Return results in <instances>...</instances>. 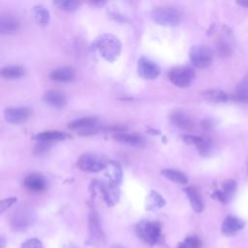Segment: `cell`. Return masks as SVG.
<instances>
[{
  "label": "cell",
  "mask_w": 248,
  "mask_h": 248,
  "mask_svg": "<svg viewBox=\"0 0 248 248\" xmlns=\"http://www.w3.org/2000/svg\"><path fill=\"white\" fill-rule=\"evenodd\" d=\"M92 47L103 59L108 62H113L120 55L122 45L117 37L106 33L98 36L94 40Z\"/></svg>",
  "instance_id": "obj_1"
},
{
  "label": "cell",
  "mask_w": 248,
  "mask_h": 248,
  "mask_svg": "<svg viewBox=\"0 0 248 248\" xmlns=\"http://www.w3.org/2000/svg\"><path fill=\"white\" fill-rule=\"evenodd\" d=\"M152 19L159 25L163 26H177L181 21L180 12L171 6L156 7L151 13Z\"/></svg>",
  "instance_id": "obj_2"
},
{
  "label": "cell",
  "mask_w": 248,
  "mask_h": 248,
  "mask_svg": "<svg viewBox=\"0 0 248 248\" xmlns=\"http://www.w3.org/2000/svg\"><path fill=\"white\" fill-rule=\"evenodd\" d=\"M191 63L200 69L207 68L213 60V51L206 45L193 46L189 51Z\"/></svg>",
  "instance_id": "obj_3"
},
{
  "label": "cell",
  "mask_w": 248,
  "mask_h": 248,
  "mask_svg": "<svg viewBox=\"0 0 248 248\" xmlns=\"http://www.w3.org/2000/svg\"><path fill=\"white\" fill-rule=\"evenodd\" d=\"M138 235L148 244H155L161 237V225L156 221L142 220L137 226Z\"/></svg>",
  "instance_id": "obj_4"
},
{
  "label": "cell",
  "mask_w": 248,
  "mask_h": 248,
  "mask_svg": "<svg viewBox=\"0 0 248 248\" xmlns=\"http://www.w3.org/2000/svg\"><path fill=\"white\" fill-rule=\"evenodd\" d=\"M108 161L100 154L84 153L78 160V167L83 171L97 172L106 169Z\"/></svg>",
  "instance_id": "obj_5"
},
{
  "label": "cell",
  "mask_w": 248,
  "mask_h": 248,
  "mask_svg": "<svg viewBox=\"0 0 248 248\" xmlns=\"http://www.w3.org/2000/svg\"><path fill=\"white\" fill-rule=\"evenodd\" d=\"M195 78V72L189 66H177L172 68L169 73V79L175 86L186 88Z\"/></svg>",
  "instance_id": "obj_6"
},
{
  "label": "cell",
  "mask_w": 248,
  "mask_h": 248,
  "mask_svg": "<svg viewBox=\"0 0 248 248\" xmlns=\"http://www.w3.org/2000/svg\"><path fill=\"white\" fill-rule=\"evenodd\" d=\"M35 214L31 207L21 205L16 208L11 218V225L15 230H24L34 222Z\"/></svg>",
  "instance_id": "obj_7"
},
{
  "label": "cell",
  "mask_w": 248,
  "mask_h": 248,
  "mask_svg": "<svg viewBox=\"0 0 248 248\" xmlns=\"http://www.w3.org/2000/svg\"><path fill=\"white\" fill-rule=\"evenodd\" d=\"M160 67L152 60L140 57L138 61V73L144 79H155L160 75Z\"/></svg>",
  "instance_id": "obj_8"
},
{
  "label": "cell",
  "mask_w": 248,
  "mask_h": 248,
  "mask_svg": "<svg viewBox=\"0 0 248 248\" xmlns=\"http://www.w3.org/2000/svg\"><path fill=\"white\" fill-rule=\"evenodd\" d=\"M93 186L99 189L108 205L111 206L115 202H117L119 198L118 186H115L111 183H104V182H98V181H95L93 183Z\"/></svg>",
  "instance_id": "obj_9"
},
{
  "label": "cell",
  "mask_w": 248,
  "mask_h": 248,
  "mask_svg": "<svg viewBox=\"0 0 248 248\" xmlns=\"http://www.w3.org/2000/svg\"><path fill=\"white\" fill-rule=\"evenodd\" d=\"M4 116L10 123H22L29 118L30 109L26 107H9L4 110Z\"/></svg>",
  "instance_id": "obj_10"
},
{
  "label": "cell",
  "mask_w": 248,
  "mask_h": 248,
  "mask_svg": "<svg viewBox=\"0 0 248 248\" xmlns=\"http://www.w3.org/2000/svg\"><path fill=\"white\" fill-rule=\"evenodd\" d=\"M170 123L183 130H191L195 126V122L190 115L180 109H175L170 114Z\"/></svg>",
  "instance_id": "obj_11"
},
{
  "label": "cell",
  "mask_w": 248,
  "mask_h": 248,
  "mask_svg": "<svg viewBox=\"0 0 248 248\" xmlns=\"http://www.w3.org/2000/svg\"><path fill=\"white\" fill-rule=\"evenodd\" d=\"M97 124V119L93 117H82L76 119L69 123L68 128L71 130H80V132H84L83 135L93 134V131H96L94 128Z\"/></svg>",
  "instance_id": "obj_12"
},
{
  "label": "cell",
  "mask_w": 248,
  "mask_h": 248,
  "mask_svg": "<svg viewBox=\"0 0 248 248\" xmlns=\"http://www.w3.org/2000/svg\"><path fill=\"white\" fill-rule=\"evenodd\" d=\"M243 227H244V222L241 219L233 215H228L222 224L221 230L225 235L232 236V235H234L236 232H238Z\"/></svg>",
  "instance_id": "obj_13"
},
{
  "label": "cell",
  "mask_w": 248,
  "mask_h": 248,
  "mask_svg": "<svg viewBox=\"0 0 248 248\" xmlns=\"http://www.w3.org/2000/svg\"><path fill=\"white\" fill-rule=\"evenodd\" d=\"M89 235L92 242L102 245L104 243V234L99 223L98 216L95 212H91L89 215Z\"/></svg>",
  "instance_id": "obj_14"
},
{
  "label": "cell",
  "mask_w": 248,
  "mask_h": 248,
  "mask_svg": "<svg viewBox=\"0 0 248 248\" xmlns=\"http://www.w3.org/2000/svg\"><path fill=\"white\" fill-rule=\"evenodd\" d=\"M236 190V183L232 179L226 180L222 185V190H217L212 195L213 198L217 199L218 201L227 203L232 198L234 192Z\"/></svg>",
  "instance_id": "obj_15"
},
{
  "label": "cell",
  "mask_w": 248,
  "mask_h": 248,
  "mask_svg": "<svg viewBox=\"0 0 248 248\" xmlns=\"http://www.w3.org/2000/svg\"><path fill=\"white\" fill-rule=\"evenodd\" d=\"M19 29V21L12 15L5 14L0 16V33L4 35L15 34Z\"/></svg>",
  "instance_id": "obj_16"
},
{
  "label": "cell",
  "mask_w": 248,
  "mask_h": 248,
  "mask_svg": "<svg viewBox=\"0 0 248 248\" xmlns=\"http://www.w3.org/2000/svg\"><path fill=\"white\" fill-rule=\"evenodd\" d=\"M49 77L52 80L60 81V82H67V81H71L75 78L76 72L70 66H61V67H57L54 70H52Z\"/></svg>",
  "instance_id": "obj_17"
},
{
  "label": "cell",
  "mask_w": 248,
  "mask_h": 248,
  "mask_svg": "<svg viewBox=\"0 0 248 248\" xmlns=\"http://www.w3.org/2000/svg\"><path fill=\"white\" fill-rule=\"evenodd\" d=\"M44 101L54 108H63L67 103L65 95L58 90H48L44 95Z\"/></svg>",
  "instance_id": "obj_18"
},
{
  "label": "cell",
  "mask_w": 248,
  "mask_h": 248,
  "mask_svg": "<svg viewBox=\"0 0 248 248\" xmlns=\"http://www.w3.org/2000/svg\"><path fill=\"white\" fill-rule=\"evenodd\" d=\"M106 176L109 179V183L118 186L122 181V170L118 163L113 161H108L105 169Z\"/></svg>",
  "instance_id": "obj_19"
},
{
  "label": "cell",
  "mask_w": 248,
  "mask_h": 248,
  "mask_svg": "<svg viewBox=\"0 0 248 248\" xmlns=\"http://www.w3.org/2000/svg\"><path fill=\"white\" fill-rule=\"evenodd\" d=\"M115 140L126 143L135 147H142L145 144L144 139L137 134H126V133H117L113 136Z\"/></svg>",
  "instance_id": "obj_20"
},
{
  "label": "cell",
  "mask_w": 248,
  "mask_h": 248,
  "mask_svg": "<svg viewBox=\"0 0 248 248\" xmlns=\"http://www.w3.org/2000/svg\"><path fill=\"white\" fill-rule=\"evenodd\" d=\"M24 185L31 191L40 192L46 187V182L42 174L30 173L25 177Z\"/></svg>",
  "instance_id": "obj_21"
},
{
  "label": "cell",
  "mask_w": 248,
  "mask_h": 248,
  "mask_svg": "<svg viewBox=\"0 0 248 248\" xmlns=\"http://www.w3.org/2000/svg\"><path fill=\"white\" fill-rule=\"evenodd\" d=\"M202 96L210 103H225L230 99V96L220 89H206L202 92Z\"/></svg>",
  "instance_id": "obj_22"
},
{
  "label": "cell",
  "mask_w": 248,
  "mask_h": 248,
  "mask_svg": "<svg viewBox=\"0 0 248 248\" xmlns=\"http://www.w3.org/2000/svg\"><path fill=\"white\" fill-rule=\"evenodd\" d=\"M68 136L60 131H45L37 134L34 138L40 142H51V141H60L67 138Z\"/></svg>",
  "instance_id": "obj_23"
},
{
  "label": "cell",
  "mask_w": 248,
  "mask_h": 248,
  "mask_svg": "<svg viewBox=\"0 0 248 248\" xmlns=\"http://www.w3.org/2000/svg\"><path fill=\"white\" fill-rule=\"evenodd\" d=\"M184 192L186 193V195L190 201L192 208L196 212H202L203 210V202H202V200L198 190L194 187H187L184 189Z\"/></svg>",
  "instance_id": "obj_24"
},
{
  "label": "cell",
  "mask_w": 248,
  "mask_h": 248,
  "mask_svg": "<svg viewBox=\"0 0 248 248\" xmlns=\"http://www.w3.org/2000/svg\"><path fill=\"white\" fill-rule=\"evenodd\" d=\"M25 70L20 65H7L1 69V76L6 79H16L21 78Z\"/></svg>",
  "instance_id": "obj_25"
},
{
  "label": "cell",
  "mask_w": 248,
  "mask_h": 248,
  "mask_svg": "<svg viewBox=\"0 0 248 248\" xmlns=\"http://www.w3.org/2000/svg\"><path fill=\"white\" fill-rule=\"evenodd\" d=\"M161 173L169 180L181 185H185L188 182L187 176L182 171L175 169H165L162 170Z\"/></svg>",
  "instance_id": "obj_26"
},
{
  "label": "cell",
  "mask_w": 248,
  "mask_h": 248,
  "mask_svg": "<svg viewBox=\"0 0 248 248\" xmlns=\"http://www.w3.org/2000/svg\"><path fill=\"white\" fill-rule=\"evenodd\" d=\"M32 13H33V16H34L36 22L39 25L45 26L48 23L50 15H49L48 10L46 8H45L43 5L35 6L32 10Z\"/></svg>",
  "instance_id": "obj_27"
},
{
  "label": "cell",
  "mask_w": 248,
  "mask_h": 248,
  "mask_svg": "<svg viewBox=\"0 0 248 248\" xmlns=\"http://www.w3.org/2000/svg\"><path fill=\"white\" fill-rule=\"evenodd\" d=\"M165 203H166L165 200L159 193L155 191H151L146 201V208L148 210H156L163 207Z\"/></svg>",
  "instance_id": "obj_28"
},
{
  "label": "cell",
  "mask_w": 248,
  "mask_h": 248,
  "mask_svg": "<svg viewBox=\"0 0 248 248\" xmlns=\"http://www.w3.org/2000/svg\"><path fill=\"white\" fill-rule=\"evenodd\" d=\"M234 98L238 102L248 104V80H242L237 84Z\"/></svg>",
  "instance_id": "obj_29"
},
{
  "label": "cell",
  "mask_w": 248,
  "mask_h": 248,
  "mask_svg": "<svg viewBox=\"0 0 248 248\" xmlns=\"http://www.w3.org/2000/svg\"><path fill=\"white\" fill-rule=\"evenodd\" d=\"M53 4L57 6L60 10H63L66 12L76 11L80 6V2L75 1V0H58V1H54Z\"/></svg>",
  "instance_id": "obj_30"
},
{
  "label": "cell",
  "mask_w": 248,
  "mask_h": 248,
  "mask_svg": "<svg viewBox=\"0 0 248 248\" xmlns=\"http://www.w3.org/2000/svg\"><path fill=\"white\" fill-rule=\"evenodd\" d=\"M225 38L219 39L217 43V51L220 56H229L232 53V46Z\"/></svg>",
  "instance_id": "obj_31"
},
{
  "label": "cell",
  "mask_w": 248,
  "mask_h": 248,
  "mask_svg": "<svg viewBox=\"0 0 248 248\" xmlns=\"http://www.w3.org/2000/svg\"><path fill=\"white\" fill-rule=\"evenodd\" d=\"M202 242L197 236H188L176 248H201Z\"/></svg>",
  "instance_id": "obj_32"
},
{
  "label": "cell",
  "mask_w": 248,
  "mask_h": 248,
  "mask_svg": "<svg viewBox=\"0 0 248 248\" xmlns=\"http://www.w3.org/2000/svg\"><path fill=\"white\" fill-rule=\"evenodd\" d=\"M212 147H213L212 141L209 139H202L200 145L197 146V149L202 155H207L210 153Z\"/></svg>",
  "instance_id": "obj_33"
},
{
  "label": "cell",
  "mask_w": 248,
  "mask_h": 248,
  "mask_svg": "<svg viewBox=\"0 0 248 248\" xmlns=\"http://www.w3.org/2000/svg\"><path fill=\"white\" fill-rule=\"evenodd\" d=\"M20 248H44L42 242L37 238H31L22 243Z\"/></svg>",
  "instance_id": "obj_34"
},
{
  "label": "cell",
  "mask_w": 248,
  "mask_h": 248,
  "mask_svg": "<svg viewBox=\"0 0 248 248\" xmlns=\"http://www.w3.org/2000/svg\"><path fill=\"white\" fill-rule=\"evenodd\" d=\"M183 140L189 144H192V145H196V146H199L200 143L202 142V139L203 138H201V137H197V136H192V135H184L183 137Z\"/></svg>",
  "instance_id": "obj_35"
},
{
  "label": "cell",
  "mask_w": 248,
  "mask_h": 248,
  "mask_svg": "<svg viewBox=\"0 0 248 248\" xmlns=\"http://www.w3.org/2000/svg\"><path fill=\"white\" fill-rule=\"evenodd\" d=\"M17 201L16 198L13 197V198H7V199H4L1 201V203H0V212L3 213L5 210H7L8 208H10Z\"/></svg>",
  "instance_id": "obj_36"
},
{
  "label": "cell",
  "mask_w": 248,
  "mask_h": 248,
  "mask_svg": "<svg viewBox=\"0 0 248 248\" xmlns=\"http://www.w3.org/2000/svg\"><path fill=\"white\" fill-rule=\"evenodd\" d=\"M48 149H49V144L47 142H40V144L37 145L35 148V154L37 155L45 154L47 152Z\"/></svg>",
  "instance_id": "obj_37"
},
{
  "label": "cell",
  "mask_w": 248,
  "mask_h": 248,
  "mask_svg": "<svg viewBox=\"0 0 248 248\" xmlns=\"http://www.w3.org/2000/svg\"><path fill=\"white\" fill-rule=\"evenodd\" d=\"M238 5L242 6V7H247L248 8V1H239V2H236Z\"/></svg>",
  "instance_id": "obj_38"
},
{
  "label": "cell",
  "mask_w": 248,
  "mask_h": 248,
  "mask_svg": "<svg viewBox=\"0 0 248 248\" xmlns=\"http://www.w3.org/2000/svg\"><path fill=\"white\" fill-rule=\"evenodd\" d=\"M111 248H123V247L120 245H113Z\"/></svg>",
  "instance_id": "obj_39"
},
{
  "label": "cell",
  "mask_w": 248,
  "mask_h": 248,
  "mask_svg": "<svg viewBox=\"0 0 248 248\" xmlns=\"http://www.w3.org/2000/svg\"><path fill=\"white\" fill-rule=\"evenodd\" d=\"M64 248H75V247L72 246V245H67V246H65Z\"/></svg>",
  "instance_id": "obj_40"
}]
</instances>
